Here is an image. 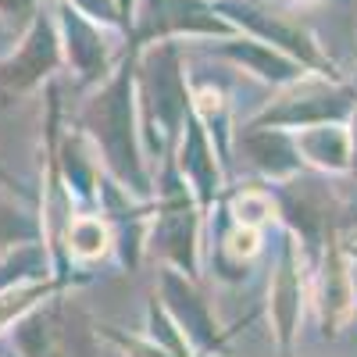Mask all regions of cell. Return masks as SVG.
Returning a JSON list of instances; mask_svg holds the SVG:
<instances>
[{
	"mask_svg": "<svg viewBox=\"0 0 357 357\" xmlns=\"http://www.w3.org/2000/svg\"><path fill=\"white\" fill-rule=\"evenodd\" d=\"M247 154H250V161L261 172L275 175V178H286V175L301 172V151H296V139L279 132V126L264 129V132H250L247 136Z\"/></svg>",
	"mask_w": 357,
	"mask_h": 357,
	"instance_id": "13",
	"label": "cell"
},
{
	"mask_svg": "<svg viewBox=\"0 0 357 357\" xmlns=\"http://www.w3.org/2000/svg\"><path fill=\"white\" fill-rule=\"evenodd\" d=\"M218 15H225L232 25L247 29L254 40L286 50L304 68H318V72H329L333 75V65L321 57V50L311 40V33H307L301 22H293L289 15L268 8V4H257V0H225V4H218Z\"/></svg>",
	"mask_w": 357,
	"mask_h": 357,
	"instance_id": "3",
	"label": "cell"
},
{
	"mask_svg": "<svg viewBox=\"0 0 357 357\" xmlns=\"http://www.w3.org/2000/svg\"><path fill=\"white\" fill-rule=\"evenodd\" d=\"M29 15H36V0H0V18L11 22H29Z\"/></svg>",
	"mask_w": 357,
	"mask_h": 357,
	"instance_id": "22",
	"label": "cell"
},
{
	"mask_svg": "<svg viewBox=\"0 0 357 357\" xmlns=\"http://www.w3.org/2000/svg\"><path fill=\"white\" fill-rule=\"evenodd\" d=\"M296 139V151H301V158L329 168V172H343L350 168V132H343L336 122H321V126H307Z\"/></svg>",
	"mask_w": 357,
	"mask_h": 357,
	"instance_id": "14",
	"label": "cell"
},
{
	"mask_svg": "<svg viewBox=\"0 0 357 357\" xmlns=\"http://www.w3.org/2000/svg\"><path fill=\"white\" fill-rule=\"evenodd\" d=\"M200 118L190 114V136H186V146H183V172L193 178L204 193V204L211 200V186H218V175H215V158L207 151V139L200 132Z\"/></svg>",
	"mask_w": 357,
	"mask_h": 357,
	"instance_id": "15",
	"label": "cell"
},
{
	"mask_svg": "<svg viewBox=\"0 0 357 357\" xmlns=\"http://www.w3.org/2000/svg\"><path fill=\"white\" fill-rule=\"evenodd\" d=\"M36 236H40V222L29 218L15 200L0 197V250L15 243H33Z\"/></svg>",
	"mask_w": 357,
	"mask_h": 357,
	"instance_id": "16",
	"label": "cell"
},
{
	"mask_svg": "<svg viewBox=\"0 0 357 357\" xmlns=\"http://www.w3.org/2000/svg\"><path fill=\"white\" fill-rule=\"evenodd\" d=\"M68 4H75L82 15H89V18H100V22H114V25H126V18H122V8H118V0H68Z\"/></svg>",
	"mask_w": 357,
	"mask_h": 357,
	"instance_id": "20",
	"label": "cell"
},
{
	"mask_svg": "<svg viewBox=\"0 0 357 357\" xmlns=\"http://www.w3.org/2000/svg\"><path fill=\"white\" fill-rule=\"evenodd\" d=\"M15 343L25 357H97L89 321L75 304H50L22 318Z\"/></svg>",
	"mask_w": 357,
	"mask_h": 357,
	"instance_id": "2",
	"label": "cell"
},
{
	"mask_svg": "<svg viewBox=\"0 0 357 357\" xmlns=\"http://www.w3.org/2000/svg\"><path fill=\"white\" fill-rule=\"evenodd\" d=\"M193 225L197 222L186 207V193H172L168 207L161 211V225L154 232V247L175 264L193 268Z\"/></svg>",
	"mask_w": 357,
	"mask_h": 357,
	"instance_id": "11",
	"label": "cell"
},
{
	"mask_svg": "<svg viewBox=\"0 0 357 357\" xmlns=\"http://www.w3.org/2000/svg\"><path fill=\"white\" fill-rule=\"evenodd\" d=\"M68 247L79 257H97L107 250V229L100 218H75L68 222Z\"/></svg>",
	"mask_w": 357,
	"mask_h": 357,
	"instance_id": "17",
	"label": "cell"
},
{
	"mask_svg": "<svg viewBox=\"0 0 357 357\" xmlns=\"http://www.w3.org/2000/svg\"><path fill=\"white\" fill-rule=\"evenodd\" d=\"M350 165L357 168V118H354V132H350Z\"/></svg>",
	"mask_w": 357,
	"mask_h": 357,
	"instance_id": "23",
	"label": "cell"
},
{
	"mask_svg": "<svg viewBox=\"0 0 357 357\" xmlns=\"http://www.w3.org/2000/svg\"><path fill=\"white\" fill-rule=\"evenodd\" d=\"M272 318H275L279 340L289 343L293 333H296V318H301V272H296L293 243H286L279 272H275V282H272Z\"/></svg>",
	"mask_w": 357,
	"mask_h": 357,
	"instance_id": "12",
	"label": "cell"
},
{
	"mask_svg": "<svg viewBox=\"0 0 357 357\" xmlns=\"http://www.w3.org/2000/svg\"><path fill=\"white\" fill-rule=\"evenodd\" d=\"M318 307H321V321L325 333L336 336L354 314V279H350V261L340 247L336 236H329V247H325L321 268H318Z\"/></svg>",
	"mask_w": 357,
	"mask_h": 357,
	"instance_id": "8",
	"label": "cell"
},
{
	"mask_svg": "<svg viewBox=\"0 0 357 357\" xmlns=\"http://www.w3.org/2000/svg\"><path fill=\"white\" fill-rule=\"evenodd\" d=\"M232 29L236 25L229 18H218V11L200 4V0H146L139 25H136V47L151 43V40H168V36H178V33L229 36Z\"/></svg>",
	"mask_w": 357,
	"mask_h": 357,
	"instance_id": "6",
	"label": "cell"
},
{
	"mask_svg": "<svg viewBox=\"0 0 357 357\" xmlns=\"http://www.w3.org/2000/svg\"><path fill=\"white\" fill-rule=\"evenodd\" d=\"M47 282H33V286H8L0 289V329H4L8 321L22 318L25 311H33L36 301H43L47 296Z\"/></svg>",
	"mask_w": 357,
	"mask_h": 357,
	"instance_id": "18",
	"label": "cell"
},
{
	"mask_svg": "<svg viewBox=\"0 0 357 357\" xmlns=\"http://www.w3.org/2000/svg\"><path fill=\"white\" fill-rule=\"evenodd\" d=\"M61 29H65V47H68V61L75 65V72L82 79H100L107 72V57L111 47L104 43L100 29L93 25V18L82 15L75 4H61Z\"/></svg>",
	"mask_w": 357,
	"mask_h": 357,
	"instance_id": "9",
	"label": "cell"
},
{
	"mask_svg": "<svg viewBox=\"0 0 357 357\" xmlns=\"http://www.w3.org/2000/svg\"><path fill=\"white\" fill-rule=\"evenodd\" d=\"M350 93L329 82H311L301 75V82H293V89L275 104L268 107L254 126H321V122H340L350 114Z\"/></svg>",
	"mask_w": 357,
	"mask_h": 357,
	"instance_id": "5",
	"label": "cell"
},
{
	"mask_svg": "<svg viewBox=\"0 0 357 357\" xmlns=\"http://www.w3.org/2000/svg\"><path fill=\"white\" fill-rule=\"evenodd\" d=\"M132 68L136 61H129L118 68V75L89 100L86 107V129L97 136V143L104 146V158L111 165V172L129 183L136 193L146 190V175L136 154V132H132Z\"/></svg>",
	"mask_w": 357,
	"mask_h": 357,
	"instance_id": "1",
	"label": "cell"
},
{
	"mask_svg": "<svg viewBox=\"0 0 357 357\" xmlns=\"http://www.w3.org/2000/svg\"><path fill=\"white\" fill-rule=\"evenodd\" d=\"M229 254L232 257H254L257 254V229L254 225H240L229 236Z\"/></svg>",
	"mask_w": 357,
	"mask_h": 357,
	"instance_id": "21",
	"label": "cell"
},
{
	"mask_svg": "<svg viewBox=\"0 0 357 357\" xmlns=\"http://www.w3.org/2000/svg\"><path fill=\"white\" fill-rule=\"evenodd\" d=\"M275 215V207L272 200H268L264 193H243L240 200H236V218H240V225H261Z\"/></svg>",
	"mask_w": 357,
	"mask_h": 357,
	"instance_id": "19",
	"label": "cell"
},
{
	"mask_svg": "<svg viewBox=\"0 0 357 357\" xmlns=\"http://www.w3.org/2000/svg\"><path fill=\"white\" fill-rule=\"evenodd\" d=\"M161 286H165L168 307L175 311L178 325H183V333H190V340L197 343V350L218 347V333H215L211 314H207V307H204V301L197 296V289H193L186 279H178L175 272H165V275H161Z\"/></svg>",
	"mask_w": 357,
	"mask_h": 357,
	"instance_id": "10",
	"label": "cell"
},
{
	"mask_svg": "<svg viewBox=\"0 0 357 357\" xmlns=\"http://www.w3.org/2000/svg\"><path fill=\"white\" fill-rule=\"evenodd\" d=\"M57 65H61V36H57L50 15L40 11L33 18V25H29L18 54L0 65V86L8 93H18V89H29L40 79H47Z\"/></svg>",
	"mask_w": 357,
	"mask_h": 357,
	"instance_id": "7",
	"label": "cell"
},
{
	"mask_svg": "<svg viewBox=\"0 0 357 357\" xmlns=\"http://www.w3.org/2000/svg\"><path fill=\"white\" fill-rule=\"evenodd\" d=\"M143 100L146 126L161 129V136H175L190 114V93L178 72V47L168 40H161V47H154L143 61Z\"/></svg>",
	"mask_w": 357,
	"mask_h": 357,
	"instance_id": "4",
	"label": "cell"
}]
</instances>
